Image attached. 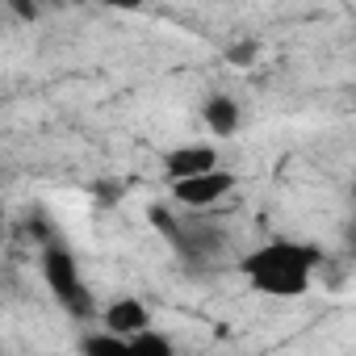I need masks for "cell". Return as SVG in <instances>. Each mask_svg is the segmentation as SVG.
Listing matches in <instances>:
<instances>
[{
    "label": "cell",
    "instance_id": "52a82bcc",
    "mask_svg": "<svg viewBox=\"0 0 356 356\" xmlns=\"http://www.w3.org/2000/svg\"><path fill=\"white\" fill-rule=\"evenodd\" d=\"M202 122H206V130H210L214 138H231V134L243 126V109H239V101H235L231 92H214V97H206V105H202Z\"/></svg>",
    "mask_w": 356,
    "mask_h": 356
},
{
    "label": "cell",
    "instance_id": "3957f363",
    "mask_svg": "<svg viewBox=\"0 0 356 356\" xmlns=\"http://www.w3.org/2000/svg\"><path fill=\"white\" fill-rule=\"evenodd\" d=\"M151 222H155V231L181 256H214L222 248V231L218 227H210V222H185V218L168 214L163 206H151Z\"/></svg>",
    "mask_w": 356,
    "mask_h": 356
},
{
    "label": "cell",
    "instance_id": "30bf717a",
    "mask_svg": "<svg viewBox=\"0 0 356 356\" xmlns=\"http://www.w3.org/2000/svg\"><path fill=\"white\" fill-rule=\"evenodd\" d=\"M227 59H231V63H239V67H248V63L256 59V47H252V42H243V47H231V51H227Z\"/></svg>",
    "mask_w": 356,
    "mask_h": 356
},
{
    "label": "cell",
    "instance_id": "5bb4252c",
    "mask_svg": "<svg viewBox=\"0 0 356 356\" xmlns=\"http://www.w3.org/2000/svg\"><path fill=\"white\" fill-rule=\"evenodd\" d=\"M352 202H356V185H352Z\"/></svg>",
    "mask_w": 356,
    "mask_h": 356
},
{
    "label": "cell",
    "instance_id": "9c48e42d",
    "mask_svg": "<svg viewBox=\"0 0 356 356\" xmlns=\"http://www.w3.org/2000/svg\"><path fill=\"white\" fill-rule=\"evenodd\" d=\"M172 352H176V343L168 335H159L155 327H143L130 335V356H172Z\"/></svg>",
    "mask_w": 356,
    "mask_h": 356
},
{
    "label": "cell",
    "instance_id": "8992f818",
    "mask_svg": "<svg viewBox=\"0 0 356 356\" xmlns=\"http://www.w3.org/2000/svg\"><path fill=\"white\" fill-rule=\"evenodd\" d=\"M97 323L130 339L134 331L151 327V310H147V302H138V298H113V302L101 306V318H97Z\"/></svg>",
    "mask_w": 356,
    "mask_h": 356
},
{
    "label": "cell",
    "instance_id": "6da1fadb",
    "mask_svg": "<svg viewBox=\"0 0 356 356\" xmlns=\"http://www.w3.org/2000/svg\"><path fill=\"white\" fill-rule=\"evenodd\" d=\"M235 268L256 293L289 302V298L310 293V285L323 268V248L302 243V239H268V243L252 248Z\"/></svg>",
    "mask_w": 356,
    "mask_h": 356
},
{
    "label": "cell",
    "instance_id": "5b68a950",
    "mask_svg": "<svg viewBox=\"0 0 356 356\" xmlns=\"http://www.w3.org/2000/svg\"><path fill=\"white\" fill-rule=\"evenodd\" d=\"M222 155L214 143H185V147H176L163 155V176L168 181H185V176H197V172H210L218 168Z\"/></svg>",
    "mask_w": 356,
    "mask_h": 356
},
{
    "label": "cell",
    "instance_id": "8fae6325",
    "mask_svg": "<svg viewBox=\"0 0 356 356\" xmlns=\"http://www.w3.org/2000/svg\"><path fill=\"white\" fill-rule=\"evenodd\" d=\"M101 5H105V9H118V13H138L147 0H101Z\"/></svg>",
    "mask_w": 356,
    "mask_h": 356
},
{
    "label": "cell",
    "instance_id": "ba28073f",
    "mask_svg": "<svg viewBox=\"0 0 356 356\" xmlns=\"http://www.w3.org/2000/svg\"><path fill=\"white\" fill-rule=\"evenodd\" d=\"M76 348H80L84 356H109V352L130 356V339H126V335H118V331H109V327H101V323H97V331L80 335V339H76Z\"/></svg>",
    "mask_w": 356,
    "mask_h": 356
},
{
    "label": "cell",
    "instance_id": "7a4b0ae2",
    "mask_svg": "<svg viewBox=\"0 0 356 356\" xmlns=\"http://www.w3.org/2000/svg\"><path fill=\"white\" fill-rule=\"evenodd\" d=\"M38 268H42V281H47L51 298H55L72 318H80V323H97V318H101V306H97V298H92V289H88V281H84V273H80V260H76V252H72L67 239H59V235L42 239V248H38Z\"/></svg>",
    "mask_w": 356,
    "mask_h": 356
},
{
    "label": "cell",
    "instance_id": "277c9868",
    "mask_svg": "<svg viewBox=\"0 0 356 356\" xmlns=\"http://www.w3.org/2000/svg\"><path fill=\"white\" fill-rule=\"evenodd\" d=\"M168 185H172V202L176 206H185V210H210V206H218L235 189V172H227L218 163L210 172L185 176V181H168Z\"/></svg>",
    "mask_w": 356,
    "mask_h": 356
},
{
    "label": "cell",
    "instance_id": "7c38bea8",
    "mask_svg": "<svg viewBox=\"0 0 356 356\" xmlns=\"http://www.w3.org/2000/svg\"><path fill=\"white\" fill-rule=\"evenodd\" d=\"M343 243H348V252L356 256V218H352V222L343 227Z\"/></svg>",
    "mask_w": 356,
    "mask_h": 356
},
{
    "label": "cell",
    "instance_id": "4fadbf2b",
    "mask_svg": "<svg viewBox=\"0 0 356 356\" xmlns=\"http://www.w3.org/2000/svg\"><path fill=\"white\" fill-rule=\"evenodd\" d=\"M34 5H38V0H9L13 13H34Z\"/></svg>",
    "mask_w": 356,
    "mask_h": 356
}]
</instances>
